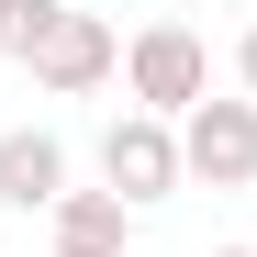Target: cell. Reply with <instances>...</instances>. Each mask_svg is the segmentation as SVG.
<instances>
[{"label":"cell","instance_id":"5b68a950","mask_svg":"<svg viewBox=\"0 0 257 257\" xmlns=\"http://www.w3.org/2000/svg\"><path fill=\"white\" fill-rule=\"evenodd\" d=\"M112 56H123L112 23H101V12H67V23L45 34V56H34V78H45L56 101H78V90H101V78H112Z\"/></svg>","mask_w":257,"mask_h":257},{"label":"cell","instance_id":"52a82bcc","mask_svg":"<svg viewBox=\"0 0 257 257\" xmlns=\"http://www.w3.org/2000/svg\"><path fill=\"white\" fill-rule=\"evenodd\" d=\"M56 23H67V0H0V56H23V67H34Z\"/></svg>","mask_w":257,"mask_h":257},{"label":"cell","instance_id":"8992f818","mask_svg":"<svg viewBox=\"0 0 257 257\" xmlns=\"http://www.w3.org/2000/svg\"><path fill=\"white\" fill-rule=\"evenodd\" d=\"M45 224H56V257H123V201L112 190H67Z\"/></svg>","mask_w":257,"mask_h":257},{"label":"cell","instance_id":"ba28073f","mask_svg":"<svg viewBox=\"0 0 257 257\" xmlns=\"http://www.w3.org/2000/svg\"><path fill=\"white\" fill-rule=\"evenodd\" d=\"M235 78H246V101H257V23H246V45H235Z\"/></svg>","mask_w":257,"mask_h":257},{"label":"cell","instance_id":"6da1fadb","mask_svg":"<svg viewBox=\"0 0 257 257\" xmlns=\"http://www.w3.org/2000/svg\"><path fill=\"white\" fill-rule=\"evenodd\" d=\"M123 78H135V112H157V123H179V112L212 101V56H201L190 23H146L123 45Z\"/></svg>","mask_w":257,"mask_h":257},{"label":"cell","instance_id":"9c48e42d","mask_svg":"<svg viewBox=\"0 0 257 257\" xmlns=\"http://www.w3.org/2000/svg\"><path fill=\"white\" fill-rule=\"evenodd\" d=\"M212 257H257V246H212Z\"/></svg>","mask_w":257,"mask_h":257},{"label":"cell","instance_id":"7a4b0ae2","mask_svg":"<svg viewBox=\"0 0 257 257\" xmlns=\"http://www.w3.org/2000/svg\"><path fill=\"white\" fill-rule=\"evenodd\" d=\"M101 179H112L123 212L168 201V190L190 179V168H179V123H157V112H112V135H101Z\"/></svg>","mask_w":257,"mask_h":257},{"label":"cell","instance_id":"3957f363","mask_svg":"<svg viewBox=\"0 0 257 257\" xmlns=\"http://www.w3.org/2000/svg\"><path fill=\"white\" fill-rule=\"evenodd\" d=\"M179 168L201 190H246L257 179V101H201L179 112Z\"/></svg>","mask_w":257,"mask_h":257},{"label":"cell","instance_id":"277c9868","mask_svg":"<svg viewBox=\"0 0 257 257\" xmlns=\"http://www.w3.org/2000/svg\"><path fill=\"white\" fill-rule=\"evenodd\" d=\"M56 201H67V146L45 123L0 135V212H56Z\"/></svg>","mask_w":257,"mask_h":257}]
</instances>
